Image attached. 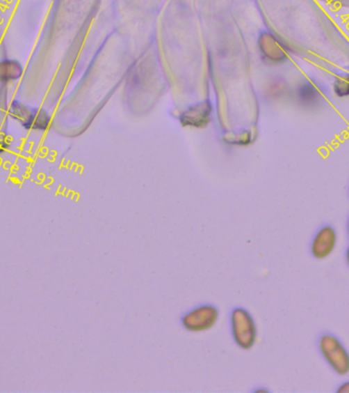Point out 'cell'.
Wrapping results in <instances>:
<instances>
[{"mask_svg": "<svg viewBox=\"0 0 349 393\" xmlns=\"http://www.w3.org/2000/svg\"><path fill=\"white\" fill-rule=\"evenodd\" d=\"M337 244V233L332 226H324L318 231L311 243V254L315 259H325L334 252Z\"/></svg>", "mask_w": 349, "mask_h": 393, "instance_id": "6", "label": "cell"}, {"mask_svg": "<svg viewBox=\"0 0 349 393\" xmlns=\"http://www.w3.org/2000/svg\"><path fill=\"white\" fill-rule=\"evenodd\" d=\"M225 141H226L227 143L230 144V145L245 147V146H250V144L254 143V135L252 134V131H245V132H243L240 135H234V137H226Z\"/></svg>", "mask_w": 349, "mask_h": 393, "instance_id": "11", "label": "cell"}, {"mask_svg": "<svg viewBox=\"0 0 349 393\" xmlns=\"http://www.w3.org/2000/svg\"><path fill=\"white\" fill-rule=\"evenodd\" d=\"M348 237H349V222H348Z\"/></svg>", "mask_w": 349, "mask_h": 393, "instance_id": "15", "label": "cell"}, {"mask_svg": "<svg viewBox=\"0 0 349 393\" xmlns=\"http://www.w3.org/2000/svg\"><path fill=\"white\" fill-rule=\"evenodd\" d=\"M333 91L338 98L349 97V73L336 76L333 82Z\"/></svg>", "mask_w": 349, "mask_h": 393, "instance_id": "10", "label": "cell"}, {"mask_svg": "<svg viewBox=\"0 0 349 393\" xmlns=\"http://www.w3.org/2000/svg\"><path fill=\"white\" fill-rule=\"evenodd\" d=\"M52 123V117L48 111L44 109H37L35 111L34 119L31 126V130L36 132H47Z\"/></svg>", "mask_w": 349, "mask_h": 393, "instance_id": "9", "label": "cell"}, {"mask_svg": "<svg viewBox=\"0 0 349 393\" xmlns=\"http://www.w3.org/2000/svg\"><path fill=\"white\" fill-rule=\"evenodd\" d=\"M346 261H348V266H349V247H348V252H346Z\"/></svg>", "mask_w": 349, "mask_h": 393, "instance_id": "14", "label": "cell"}, {"mask_svg": "<svg viewBox=\"0 0 349 393\" xmlns=\"http://www.w3.org/2000/svg\"><path fill=\"white\" fill-rule=\"evenodd\" d=\"M219 311L213 305H202L185 314L182 325L190 332H202L211 329L217 323Z\"/></svg>", "mask_w": 349, "mask_h": 393, "instance_id": "3", "label": "cell"}, {"mask_svg": "<svg viewBox=\"0 0 349 393\" xmlns=\"http://www.w3.org/2000/svg\"><path fill=\"white\" fill-rule=\"evenodd\" d=\"M259 49L266 62L272 65L282 64L289 58V52L284 43L270 32L261 33Z\"/></svg>", "mask_w": 349, "mask_h": 393, "instance_id": "4", "label": "cell"}, {"mask_svg": "<svg viewBox=\"0 0 349 393\" xmlns=\"http://www.w3.org/2000/svg\"><path fill=\"white\" fill-rule=\"evenodd\" d=\"M323 357L338 375L349 373V353L343 344L332 335H324L320 340Z\"/></svg>", "mask_w": 349, "mask_h": 393, "instance_id": "2", "label": "cell"}, {"mask_svg": "<svg viewBox=\"0 0 349 393\" xmlns=\"http://www.w3.org/2000/svg\"><path fill=\"white\" fill-rule=\"evenodd\" d=\"M338 393H349V381L342 384L337 390Z\"/></svg>", "mask_w": 349, "mask_h": 393, "instance_id": "13", "label": "cell"}, {"mask_svg": "<svg viewBox=\"0 0 349 393\" xmlns=\"http://www.w3.org/2000/svg\"><path fill=\"white\" fill-rule=\"evenodd\" d=\"M231 330L233 338L239 347L250 349L257 337V325L252 314L243 309H236L231 314Z\"/></svg>", "mask_w": 349, "mask_h": 393, "instance_id": "1", "label": "cell"}, {"mask_svg": "<svg viewBox=\"0 0 349 393\" xmlns=\"http://www.w3.org/2000/svg\"><path fill=\"white\" fill-rule=\"evenodd\" d=\"M24 67L15 59H2L0 61V85L8 86L19 82L23 77Z\"/></svg>", "mask_w": 349, "mask_h": 393, "instance_id": "7", "label": "cell"}, {"mask_svg": "<svg viewBox=\"0 0 349 393\" xmlns=\"http://www.w3.org/2000/svg\"><path fill=\"white\" fill-rule=\"evenodd\" d=\"M12 147V137L6 131L0 130V157L3 156Z\"/></svg>", "mask_w": 349, "mask_h": 393, "instance_id": "12", "label": "cell"}, {"mask_svg": "<svg viewBox=\"0 0 349 393\" xmlns=\"http://www.w3.org/2000/svg\"><path fill=\"white\" fill-rule=\"evenodd\" d=\"M35 111L36 108H30L29 106L19 100H13L8 106V114L10 119L16 121L24 130L30 131L33 119H34Z\"/></svg>", "mask_w": 349, "mask_h": 393, "instance_id": "8", "label": "cell"}, {"mask_svg": "<svg viewBox=\"0 0 349 393\" xmlns=\"http://www.w3.org/2000/svg\"><path fill=\"white\" fill-rule=\"evenodd\" d=\"M211 113L213 107L209 102H200L180 115L181 125L198 130L206 128L211 122Z\"/></svg>", "mask_w": 349, "mask_h": 393, "instance_id": "5", "label": "cell"}]
</instances>
